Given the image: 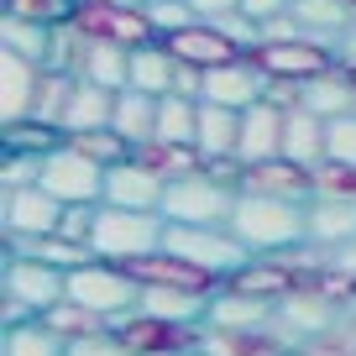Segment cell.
<instances>
[{
    "mask_svg": "<svg viewBox=\"0 0 356 356\" xmlns=\"http://www.w3.org/2000/svg\"><path fill=\"white\" fill-rule=\"evenodd\" d=\"M231 231L252 257L293 252V246H309V204L273 200V194H236Z\"/></svg>",
    "mask_w": 356,
    "mask_h": 356,
    "instance_id": "1",
    "label": "cell"
},
{
    "mask_svg": "<svg viewBox=\"0 0 356 356\" xmlns=\"http://www.w3.org/2000/svg\"><path fill=\"white\" fill-rule=\"evenodd\" d=\"M168 241V220L163 210H115V204H100L95 210V231H89V246L105 262H142V257L163 252Z\"/></svg>",
    "mask_w": 356,
    "mask_h": 356,
    "instance_id": "2",
    "label": "cell"
},
{
    "mask_svg": "<svg viewBox=\"0 0 356 356\" xmlns=\"http://www.w3.org/2000/svg\"><path fill=\"white\" fill-rule=\"evenodd\" d=\"M236 184L215 178L210 168H194L184 178H168V194H163V220L168 225H231L236 210Z\"/></svg>",
    "mask_w": 356,
    "mask_h": 356,
    "instance_id": "3",
    "label": "cell"
},
{
    "mask_svg": "<svg viewBox=\"0 0 356 356\" xmlns=\"http://www.w3.org/2000/svg\"><path fill=\"white\" fill-rule=\"evenodd\" d=\"M68 299L95 309V314H105L111 325H121L126 314H136V304H142V283L131 278V267L95 257V262L68 273Z\"/></svg>",
    "mask_w": 356,
    "mask_h": 356,
    "instance_id": "4",
    "label": "cell"
},
{
    "mask_svg": "<svg viewBox=\"0 0 356 356\" xmlns=\"http://www.w3.org/2000/svg\"><path fill=\"white\" fill-rule=\"evenodd\" d=\"M0 289H6V325H11V320H26V314H47L53 304H63V299H68V273H63V267L37 262V257L6 252Z\"/></svg>",
    "mask_w": 356,
    "mask_h": 356,
    "instance_id": "5",
    "label": "cell"
},
{
    "mask_svg": "<svg viewBox=\"0 0 356 356\" xmlns=\"http://www.w3.org/2000/svg\"><path fill=\"white\" fill-rule=\"evenodd\" d=\"M163 252H173V257H184V262L204 267V273L220 278V283H231L236 273L252 262V252L236 241L231 225H168Z\"/></svg>",
    "mask_w": 356,
    "mask_h": 356,
    "instance_id": "6",
    "label": "cell"
},
{
    "mask_svg": "<svg viewBox=\"0 0 356 356\" xmlns=\"http://www.w3.org/2000/svg\"><path fill=\"white\" fill-rule=\"evenodd\" d=\"M341 299L325 289H314V283H304V289L283 293L278 299V314H273V335H278L289 351H304L309 341H320V335H330L335 325H341Z\"/></svg>",
    "mask_w": 356,
    "mask_h": 356,
    "instance_id": "7",
    "label": "cell"
},
{
    "mask_svg": "<svg viewBox=\"0 0 356 356\" xmlns=\"http://www.w3.org/2000/svg\"><path fill=\"white\" fill-rule=\"evenodd\" d=\"M37 184H42L58 204H100L105 200V168L95 163V157H84L74 142H58L53 152H42Z\"/></svg>",
    "mask_w": 356,
    "mask_h": 356,
    "instance_id": "8",
    "label": "cell"
},
{
    "mask_svg": "<svg viewBox=\"0 0 356 356\" xmlns=\"http://www.w3.org/2000/svg\"><path fill=\"white\" fill-rule=\"evenodd\" d=\"M257 68H262L267 79H293V84H309V79L330 74L335 68V47L314 42V37H289V42H257L252 53Z\"/></svg>",
    "mask_w": 356,
    "mask_h": 356,
    "instance_id": "9",
    "label": "cell"
},
{
    "mask_svg": "<svg viewBox=\"0 0 356 356\" xmlns=\"http://www.w3.org/2000/svg\"><path fill=\"white\" fill-rule=\"evenodd\" d=\"M74 26L95 42H121V47H142V42H157L152 22H147L142 6H105V0H79L74 11Z\"/></svg>",
    "mask_w": 356,
    "mask_h": 356,
    "instance_id": "10",
    "label": "cell"
},
{
    "mask_svg": "<svg viewBox=\"0 0 356 356\" xmlns=\"http://www.w3.org/2000/svg\"><path fill=\"white\" fill-rule=\"evenodd\" d=\"M63 210L42 184H26V189H6L0 200V225H6V241H26V236H53L63 225Z\"/></svg>",
    "mask_w": 356,
    "mask_h": 356,
    "instance_id": "11",
    "label": "cell"
},
{
    "mask_svg": "<svg viewBox=\"0 0 356 356\" xmlns=\"http://www.w3.org/2000/svg\"><path fill=\"white\" fill-rule=\"evenodd\" d=\"M163 194H168V178L157 168H147L142 157H126V163L105 168V200L115 210H163Z\"/></svg>",
    "mask_w": 356,
    "mask_h": 356,
    "instance_id": "12",
    "label": "cell"
},
{
    "mask_svg": "<svg viewBox=\"0 0 356 356\" xmlns=\"http://www.w3.org/2000/svg\"><path fill=\"white\" fill-rule=\"evenodd\" d=\"M273 314H278V299H262V293H246L236 283H220L210 293L204 330H273Z\"/></svg>",
    "mask_w": 356,
    "mask_h": 356,
    "instance_id": "13",
    "label": "cell"
},
{
    "mask_svg": "<svg viewBox=\"0 0 356 356\" xmlns=\"http://www.w3.org/2000/svg\"><path fill=\"white\" fill-rule=\"evenodd\" d=\"M42 63L32 58L11 53V47H0V121L16 126V121H32L37 111V89H42Z\"/></svg>",
    "mask_w": 356,
    "mask_h": 356,
    "instance_id": "14",
    "label": "cell"
},
{
    "mask_svg": "<svg viewBox=\"0 0 356 356\" xmlns=\"http://www.w3.org/2000/svg\"><path fill=\"white\" fill-rule=\"evenodd\" d=\"M283 126H289V111H283L278 100H257L252 111H241V142H236V157H241L246 168L283 157Z\"/></svg>",
    "mask_w": 356,
    "mask_h": 356,
    "instance_id": "15",
    "label": "cell"
},
{
    "mask_svg": "<svg viewBox=\"0 0 356 356\" xmlns=\"http://www.w3.org/2000/svg\"><path fill=\"white\" fill-rule=\"evenodd\" d=\"M241 194H273V200H314V168L293 163V157H273V163L241 168Z\"/></svg>",
    "mask_w": 356,
    "mask_h": 356,
    "instance_id": "16",
    "label": "cell"
},
{
    "mask_svg": "<svg viewBox=\"0 0 356 356\" xmlns=\"http://www.w3.org/2000/svg\"><path fill=\"white\" fill-rule=\"evenodd\" d=\"M163 42H168V53H173L178 63H194V68H220V63H231V58H246L241 47L210 22H194V26H184V32L163 37Z\"/></svg>",
    "mask_w": 356,
    "mask_h": 356,
    "instance_id": "17",
    "label": "cell"
},
{
    "mask_svg": "<svg viewBox=\"0 0 356 356\" xmlns=\"http://www.w3.org/2000/svg\"><path fill=\"white\" fill-rule=\"evenodd\" d=\"M111 115H115V89H100V84H89V79H79L74 95H68V111H63V126H58V131L63 136L105 131Z\"/></svg>",
    "mask_w": 356,
    "mask_h": 356,
    "instance_id": "18",
    "label": "cell"
},
{
    "mask_svg": "<svg viewBox=\"0 0 356 356\" xmlns=\"http://www.w3.org/2000/svg\"><path fill=\"white\" fill-rule=\"evenodd\" d=\"M356 241V200H330V194H314L309 200V246H335Z\"/></svg>",
    "mask_w": 356,
    "mask_h": 356,
    "instance_id": "19",
    "label": "cell"
},
{
    "mask_svg": "<svg viewBox=\"0 0 356 356\" xmlns=\"http://www.w3.org/2000/svg\"><path fill=\"white\" fill-rule=\"evenodd\" d=\"M293 22L304 26V37L335 47L356 26V6L351 0H293Z\"/></svg>",
    "mask_w": 356,
    "mask_h": 356,
    "instance_id": "20",
    "label": "cell"
},
{
    "mask_svg": "<svg viewBox=\"0 0 356 356\" xmlns=\"http://www.w3.org/2000/svg\"><path fill=\"white\" fill-rule=\"evenodd\" d=\"M299 105L314 115H325V121H335V115H351L356 111V79L346 74L341 63L330 68V74L309 79V84H299Z\"/></svg>",
    "mask_w": 356,
    "mask_h": 356,
    "instance_id": "21",
    "label": "cell"
},
{
    "mask_svg": "<svg viewBox=\"0 0 356 356\" xmlns=\"http://www.w3.org/2000/svg\"><path fill=\"white\" fill-rule=\"evenodd\" d=\"M236 142H241V111H225V105L200 100V131H194L200 157H204V163L236 157Z\"/></svg>",
    "mask_w": 356,
    "mask_h": 356,
    "instance_id": "22",
    "label": "cell"
},
{
    "mask_svg": "<svg viewBox=\"0 0 356 356\" xmlns=\"http://www.w3.org/2000/svg\"><path fill=\"white\" fill-rule=\"evenodd\" d=\"M79 79H89V84L115 89V95H121V89L131 84V47H121V42H95V37H84Z\"/></svg>",
    "mask_w": 356,
    "mask_h": 356,
    "instance_id": "23",
    "label": "cell"
},
{
    "mask_svg": "<svg viewBox=\"0 0 356 356\" xmlns=\"http://www.w3.org/2000/svg\"><path fill=\"white\" fill-rule=\"evenodd\" d=\"M68 341L42 320V314H26V320H11L0 330V356H63Z\"/></svg>",
    "mask_w": 356,
    "mask_h": 356,
    "instance_id": "24",
    "label": "cell"
},
{
    "mask_svg": "<svg viewBox=\"0 0 356 356\" xmlns=\"http://www.w3.org/2000/svg\"><path fill=\"white\" fill-rule=\"evenodd\" d=\"M173 74H178V58L168 53V42L157 37V42H142L131 47V84L126 89H142V95H173Z\"/></svg>",
    "mask_w": 356,
    "mask_h": 356,
    "instance_id": "25",
    "label": "cell"
},
{
    "mask_svg": "<svg viewBox=\"0 0 356 356\" xmlns=\"http://www.w3.org/2000/svg\"><path fill=\"white\" fill-rule=\"evenodd\" d=\"M325 131H330V121H325V115L293 105V111H289V126H283V157H293V163H304V168H320V163H325Z\"/></svg>",
    "mask_w": 356,
    "mask_h": 356,
    "instance_id": "26",
    "label": "cell"
},
{
    "mask_svg": "<svg viewBox=\"0 0 356 356\" xmlns=\"http://www.w3.org/2000/svg\"><path fill=\"white\" fill-rule=\"evenodd\" d=\"M111 131H121L131 147L152 142V136H157V95H142V89H121V95H115Z\"/></svg>",
    "mask_w": 356,
    "mask_h": 356,
    "instance_id": "27",
    "label": "cell"
},
{
    "mask_svg": "<svg viewBox=\"0 0 356 356\" xmlns=\"http://www.w3.org/2000/svg\"><path fill=\"white\" fill-rule=\"evenodd\" d=\"M11 252H22V257H37V262H47V267H63V273H74V267H84V262H95V246H84V241H68V236H26V241H6Z\"/></svg>",
    "mask_w": 356,
    "mask_h": 356,
    "instance_id": "28",
    "label": "cell"
},
{
    "mask_svg": "<svg viewBox=\"0 0 356 356\" xmlns=\"http://www.w3.org/2000/svg\"><path fill=\"white\" fill-rule=\"evenodd\" d=\"M194 131H200V100H189V95H163V100H157V136L152 142L194 147Z\"/></svg>",
    "mask_w": 356,
    "mask_h": 356,
    "instance_id": "29",
    "label": "cell"
},
{
    "mask_svg": "<svg viewBox=\"0 0 356 356\" xmlns=\"http://www.w3.org/2000/svg\"><path fill=\"white\" fill-rule=\"evenodd\" d=\"M0 47L32 58V63L47 68V53H53V26L42 22H26V16H0Z\"/></svg>",
    "mask_w": 356,
    "mask_h": 356,
    "instance_id": "30",
    "label": "cell"
},
{
    "mask_svg": "<svg viewBox=\"0 0 356 356\" xmlns=\"http://www.w3.org/2000/svg\"><path fill=\"white\" fill-rule=\"evenodd\" d=\"M47 325H53L63 341H79V335H95V330H111V320L105 314H95V309H84V304H74V299H63V304H53V309L42 314Z\"/></svg>",
    "mask_w": 356,
    "mask_h": 356,
    "instance_id": "31",
    "label": "cell"
},
{
    "mask_svg": "<svg viewBox=\"0 0 356 356\" xmlns=\"http://www.w3.org/2000/svg\"><path fill=\"white\" fill-rule=\"evenodd\" d=\"M74 84H79L74 74H53V68H47V74H42V89H37V111H32V121L63 126V111H68V95H74Z\"/></svg>",
    "mask_w": 356,
    "mask_h": 356,
    "instance_id": "32",
    "label": "cell"
},
{
    "mask_svg": "<svg viewBox=\"0 0 356 356\" xmlns=\"http://www.w3.org/2000/svg\"><path fill=\"white\" fill-rule=\"evenodd\" d=\"M63 142H74L79 152H84V157H95L100 168H115V163H126V157L136 152V147L126 142L121 131H111V126H105V131H84V136H63Z\"/></svg>",
    "mask_w": 356,
    "mask_h": 356,
    "instance_id": "33",
    "label": "cell"
},
{
    "mask_svg": "<svg viewBox=\"0 0 356 356\" xmlns=\"http://www.w3.org/2000/svg\"><path fill=\"white\" fill-rule=\"evenodd\" d=\"M63 142V131L58 126H42V121H16L6 126V152H53V147Z\"/></svg>",
    "mask_w": 356,
    "mask_h": 356,
    "instance_id": "34",
    "label": "cell"
},
{
    "mask_svg": "<svg viewBox=\"0 0 356 356\" xmlns=\"http://www.w3.org/2000/svg\"><path fill=\"white\" fill-rule=\"evenodd\" d=\"M79 0H6V16H26V22H42V26H63L74 22Z\"/></svg>",
    "mask_w": 356,
    "mask_h": 356,
    "instance_id": "35",
    "label": "cell"
},
{
    "mask_svg": "<svg viewBox=\"0 0 356 356\" xmlns=\"http://www.w3.org/2000/svg\"><path fill=\"white\" fill-rule=\"evenodd\" d=\"M142 11H147V22H152V32H157V37H173V32H184V26L200 22L189 0H147Z\"/></svg>",
    "mask_w": 356,
    "mask_h": 356,
    "instance_id": "36",
    "label": "cell"
},
{
    "mask_svg": "<svg viewBox=\"0 0 356 356\" xmlns=\"http://www.w3.org/2000/svg\"><path fill=\"white\" fill-rule=\"evenodd\" d=\"M314 194H330V200H356V168L351 163H330L325 157L314 168Z\"/></svg>",
    "mask_w": 356,
    "mask_h": 356,
    "instance_id": "37",
    "label": "cell"
},
{
    "mask_svg": "<svg viewBox=\"0 0 356 356\" xmlns=\"http://www.w3.org/2000/svg\"><path fill=\"white\" fill-rule=\"evenodd\" d=\"M325 157H330V163H351L356 168V111L330 121V131H325Z\"/></svg>",
    "mask_w": 356,
    "mask_h": 356,
    "instance_id": "38",
    "label": "cell"
},
{
    "mask_svg": "<svg viewBox=\"0 0 356 356\" xmlns=\"http://www.w3.org/2000/svg\"><path fill=\"white\" fill-rule=\"evenodd\" d=\"M63 356H136V351L126 346L121 330H95V335H79V341H68Z\"/></svg>",
    "mask_w": 356,
    "mask_h": 356,
    "instance_id": "39",
    "label": "cell"
},
{
    "mask_svg": "<svg viewBox=\"0 0 356 356\" xmlns=\"http://www.w3.org/2000/svg\"><path fill=\"white\" fill-rule=\"evenodd\" d=\"M95 210H100V204H68V210H63V225H58V236H68V241H84V246H89Z\"/></svg>",
    "mask_w": 356,
    "mask_h": 356,
    "instance_id": "40",
    "label": "cell"
},
{
    "mask_svg": "<svg viewBox=\"0 0 356 356\" xmlns=\"http://www.w3.org/2000/svg\"><path fill=\"white\" fill-rule=\"evenodd\" d=\"M241 11L252 16V22H273V16H289L293 0H241Z\"/></svg>",
    "mask_w": 356,
    "mask_h": 356,
    "instance_id": "41",
    "label": "cell"
},
{
    "mask_svg": "<svg viewBox=\"0 0 356 356\" xmlns=\"http://www.w3.org/2000/svg\"><path fill=\"white\" fill-rule=\"evenodd\" d=\"M189 6H194V16H200V22H220V16L241 11V0H189Z\"/></svg>",
    "mask_w": 356,
    "mask_h": 356,
    "instance_id": "42",
    "label": "cell"
},
{
    "mask_svg": "<svg viewBox=\"0 0 356 356\" xmlns=\"http://www.w3.org/2000/svg\"><path fill=\"white\" fill-rule=\"evenodd\" d=\"M157 356H204L200 346H184V351H157Z\"/></svg>",
    "mask_w": 356,
    "mask_h": 356,
    "instance_id": "43",
    "label": "cell"
},
{
    "mask_svg": "<svg viewBox=\"0 0 356 356\" xmlns=\"http://www.w3.org/2000/svg\"><path fill=\"white\" fill-rule=\"evenodd\" d=\"M105 6H131V11H136V6H147V0H105Z\"/></svg>",
    "mask_w": 356,
    "mask_h": 356,
    "instance_id": "44",
    "label": "cell"
},
{
    "mask_svg": "<svg viewBox=\"0 0 356 356\" xmlns=\"http://www.w3.org/2000/svg\"><path fill=\"white\" fill-rule=\"evenodd\" d=\"M289 356H304V351H289Z\"/></svg>",
    "mask_w": 356,
    "mask_h": 356,
    "instance_id": "45",
    "label": "cell"
},
{
    "mask_svg": "<svg viewBox=\"0 0 356 356\" xmlns=\"http://www.w3.org/2000/svg\"><path fill=\"white\" fill-rule=\"evenodd\" d=\"M351 6H356V0H351Z\"/></svg>",
    "mask_w": 356,
    "mask_h": 356,
    "instance_id": "46",
    "label": "cell"
}]
</instances>
